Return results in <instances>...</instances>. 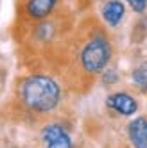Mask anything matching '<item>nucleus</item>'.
Here are the masks:
<instances>
[{"mask_svg": "<svg viewBox=\"0 0 147 148\" xmlns=\"http://www.w3.org/2000/svg\"><path fill=\"white\" fill-rule=\"evenodd\" d=\"M20 98L34 112H50L61 98V89L47 75H31L20 86Z\"/></svg>", "mask_w": 147, "mask_h": 148, "instance_id": "f257e3e1", "label": "nucleus"}, {"mask_svg": "<svg viewBox=\"0 0 147 148\" xmlns=\"http://www.w3.org/2000/svg\"><path fill=\"white\" fill-rule=\"evenodd\" d=\"M111 59V45L104 36H93L81 50V64L88 73H101Z\"/></svg>", "mask_w": 147, "mask_h": 148, "instance_id": "f03ea898", "label": "nucleus"}, {"mask_svg": "<svg viewBox=\"0 0 147 148\" xmlns=\"http://www.w3.org/2000/svg\"><path fill=\"white\" fill-rule=\"evenodd\" d=\"M41 137H43L45 148H72V139L68 132L65 130V127L58 123L47 125L41 132Z\"/></svg>", "mask_w": 147, "mask_h": 148, "instance_id": "7ed1b4c3", "label": "nucleus"}, {"mask_svg": "<svg viewBox=\"0 0 147 148\" xmlns=\"http://www.w3.org/2000/svg\"><path fill=\"white\" fill-rule=\"evenodd\" d=\"M108 107L115 112H119L122 116H133L136 111H138V103L136 100L128 93H113L108 97L106 100Z\"/></svg>", "mask_w": 147, "mask_h": 148, "instance_id": "20e7f679", "label": "nucleus"}, {"mask_svg": "<svg viewBox=\"0 0 147 148\" xmlns=\"http://www.w3.org/2000/svg\"><path fill=\"white\" fill-rule=\"evenodd\" d=\"M128 134L133 148H147V118H135L128 127Z\"/></svg>", "mask_w": 147, "mask_h": 148, "instance_id": "39448f33", "label": "nucleus"}, {"mask_svg": "<svg viewBox=\"0 0 147 148\" xmlns=\"http://www.w3.org/2000/svg\"><path fill=\"white\" fill-rule=\"evenodd\" d=\"M58 0H27L25 2V13L34 20L47 18L56 7Z\"/></svg>", "mask_w": 147, "mask_h": 148, "instance_id": "423d86ee", "label": "nucleus"}, {"mask_svg": "<svg viewBox=\"0 0 147 148\" xmlns=\"http://www.w3.org/2000/svg\"><path fill=\"white\" fill-rule=\"evenodd\" d=\"M126 14V5L120 0H110V2L104 4L102 7V18L106 20V23L115 27L122 22V18Z\"/></svg>", "mask_w": 147, "mask_h": 148, "instance_id": "0eeeda50", "label": "nucleus"}, {"mask_svg": "<svg viewBox=\"0 0 147 148\" xmlns=\"http://www.w3.org/2000/svg\"><path fill=\"white\" fill-rule=\"evenodd\" d=\"M133 82L136 84V88H140L142 91H147V62L140 64L133 71Z\"/></svg>", "mask_w": 147, "mask_h": 148, "instance_id": "6e6552de", "label": "nucleus"}, {"mask_svg": "<svg viewBox=\"0 0 147 148\" xmlns=\"http://www.w3.org/2000/svg\"><path fill=\"white\" fill-rule=\"evenodd\" d=\"M128 4L131 5V9L135 13H144L145 7H147V0H128Z\"/></svg>", "mask_w": 147, "mask_h": 148, "instance_id": "1a4fd4ad", "label": "nucleus"}, {"mask_svg": "<svg viewBox=\"0 0 147 148\" xmlns=\"http://www.w3.org/2000/svg\"><path fill=\"white\" fill-rule=\"evenodd\" d=\"M102 80H104V84H115V82H117V73H115L113 70H106Z\"/></svg>", "mask_w": 147, "mask_h": 148, "instance_id": "9d476101", "label": "nucleus"}]
</instances>
